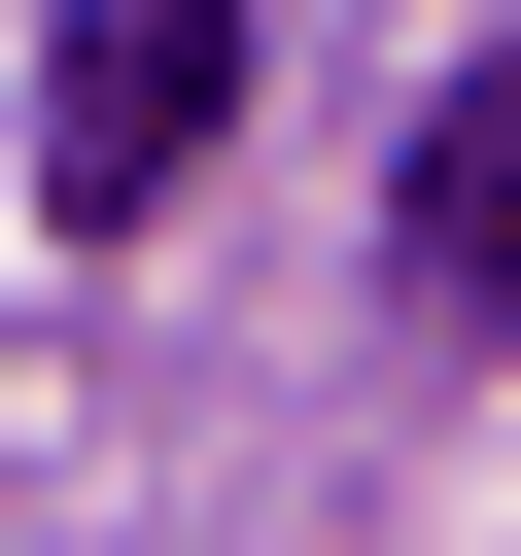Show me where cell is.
Masks as SVG:
<instances>
[{
    "label": "cell",
    "mask_w": 521,
    "mask_h": 556,
    "mask_svg": "<svg viewBox=\"0 0 521 556\" xmlns=\"http://www.w3.org/2000/svg\"><path fill=\"white\" fill-rule=\"evenodd\" d=\"M208 104H243V0H69V35H35V208L139 243V208L208 174Z\"/></svg>",
    "instance_id": "cell-1"
},
{
    "label": "cell",
    "mask_w": 521,
    "mask_h": 556,
    "mask_svg": "<svg viewBox=\"0 0 521 556\" xmlns=\"http://www.w3.org/2000/svg\"><path fill=\"white\" fill-rule=\"evenodd\" d=\"M382 243H417V313H486V348H521V35H486V70L417 104V174H382Z\"/></svg>",
    "instance_id": "cell-2"
}]
</instances>
